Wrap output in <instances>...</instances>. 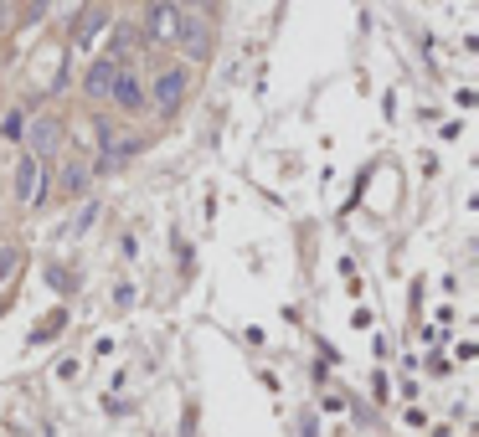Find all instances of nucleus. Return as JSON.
I'll return each instance as SVG.
<instances>
[{
    "mask_svg": "<svg viewBox=\"0 0 479 437\" xmlns=\"http://www.w3.org/2000/svg\"><path fill=\"white\" fill-rule=\"evenodd\" d=\"M16 263H21V252H16V248H5V252H0V288L11 283V273H16Z\"/></svg>",
    "mask_w": 479,
    "mask_h": 437,
    "instance_id": "obj_10",
    "label": "nucleus"
},
{
    "mask_svg": "<svg viewBox=\"0 0 479 437\" xmlns=\"http://www.w3.org/2000/svg\"><path fill=\"white\" fill-rule=\"evenodd\" d=\"M83 186H88V170H83V165H67V170H63V190H67V196H78Z\"/></svg>",
    "mask_w": 479,
    "mask_h": 437,
    "instance_id": "obj_9",
    "label": "nucleus"
},
{
    "mask_svg": "<svg viewBox=\"0 0 479 437\" xmlns=\"http://www.w3.org/2000/svg\"><path fill=\"white\" fill-rule=\"evenodd\" d=\"M181 98H186V73H181V67H165V73L155 78V109L160 113H176Z\"/></svg>",
    "mask_w": 479,
    "mask_h": 437,
    "instance_id": "obj_2",
    "label": "nucleus"
},
{
    "mask_svg": "<svg viewBox=\"0 0 479 437\" xmlns=\"http://www.w3.org/2000/svg\"><path fill=\"white\" fill-rule=\"evenodd\" d=\"M181 42H186V47H191V57H207V52H211L207 21H201V16H186V21H181Z\"/></svg>",
    "mask_w": 479,
    "mask_h": 437,
    "instance_id": "obj_7",
    "label": "nucleus"
},
{
    "mask_svg": "<svg viewBox=\"0 0 479 437\" xmlns=\"http://www.w3.org/2000/svg\"><path fill=\"white\" fill-rule=\"evenodd\" d=\"M42 186H47V175H42V160L26 155V160L16 165V196H21L26 206H42V196H47Z\"/></svg>",
    "mask_w": 479,
    "mask_h": 437,
    "instance_id": "obj_1",
    "label": "nucleus"
},
{
    "mask_svg": "<svg viewBox=\"0 0 479 437\" xmlns=\"http://www.w3.org/2000/svg\"><path fill=\"white\" fill-rule=\"evenodd\" d=\"M103 21H109V11H103V5L83 11V26H78V36H73V42H78V47H88V42H93V36L103 32Z\"/></svg>",
    "mask_w": 479,
    "mask_h": 437,
    "instance_id": "obj_8",
    "label": "nucleus"
},
{
    "mask_svg": "<svg viewBox=\"0 0 479 437\" xmlns=\"http://www.w3.org/2000/svg\"><path fill=\"white\" fill-rule=\"evenodd\" d=\"M57 140H63V124H57V119H36V124H32V150H36V155L32 160L52 155V150H57Z\"/></svg>",
    "mask_w": 479,
    "mask_h": 437,
    "instance_id": "obj_6",
    "label": "nucleus"
},
{
    "mask_svg": "<svg viewBox=\"0 0 479 437\" xmlns=\"http://www.w3.org/2000/svg\"><path fill=\"white\" fill-rule=\"evenodd\" d=\"M176 26H181V11L176 5H150V11H144V32L155 36H176Z\"/></svg>",
    "mask_w": 479,
    "mask_h": 437,
    "instance_id": "obj_5",
    "label": "nucleus"
},
{
    "mask_svg": "<svg viewBox=\"0 0 479 437\" xmlns=\"http://www.w3.org/2000/svg\"><path fill=\"white\" fill-rule=\"evenodd\" d=\"M113 78H119V63H113V57H98V63L88 67V83H83V88H88V98H109Z\"/></svg>",
    "mask_w": 479,
    "mask_h": 437,
    "instance_id": "obj_4",
    "label": "nucleus"
},
{
    "mask_svg": "<svg viewBox=\"0 0 479 437\" xmlns=\"http://www.w3.org/2000/svg\"><path fill=\"white\" fill-rule=\"evenodd\" d=\"M109 98H113V103H119V109H129V113H140V109H144V93H140V78H134V73H129V67H119V78H113Z\"/></svg>",
    "mask_w": 479,
    "mask_h": 437,
    "instance_id": "obj_3",
    "label": "nucleus"
}]
</instances>
